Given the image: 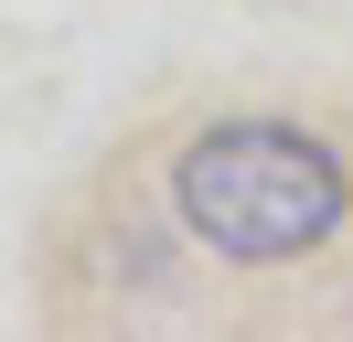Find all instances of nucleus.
I'll list each match as a JSON object with an SVG mask.
<instances>
[{
    "mask_svg": "<svg viewBox=\"0 0 353 342\" xmlns=\"http://www.w3.org/2000/svg\"><path fill=\"white\" fill-rule=\"evenodd\" d=\"M172 203H182V225L214 256H236V268H289V256H310V246L343 235L353 182H343V161H332L310 128L225 118V128H203L172 161Z\"/></svg>",
    "mask_w": 353,
    "mask_h": 342,
    "instance_id": "f257e3e1",
    "label": "nucleus"
}]
</instances>
